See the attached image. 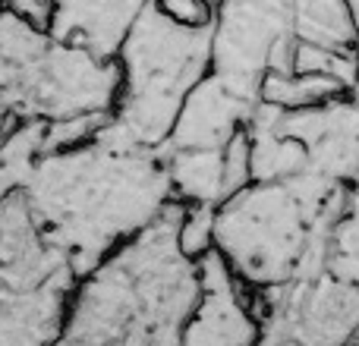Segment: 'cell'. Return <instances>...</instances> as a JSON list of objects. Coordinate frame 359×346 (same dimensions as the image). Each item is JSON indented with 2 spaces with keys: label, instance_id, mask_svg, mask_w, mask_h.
Masks as SVG:
<instances>
[{
  "label": "cell",
  "instance_id": "cell-5",
  "mask_svg": "<svg viewBox=\"0 0 359 346\" xmlns=\"http://www.w3.org/2000/svg\"><path fill=\"white\" fill-rule=\"evenodd\" d=\"M293 0H217L211 73L259 101L268 69H293Z\"/></svg>",
  "mask_w": 359,
  "mask_h": 346
},
{
  "label": "cell",
  "instance_id": "cell-3",
  "mask_svg": "<svg viewBox=\"0 0 359 346\" xmlns=\"http://www.w3.org/2000/svg\"><path fill=\"white\" fill-rule=\"evenodd\" d=\"M215 25L189 29L149 4L117 50L120 95L114 117L142 145L161 148L198 79L211 73Z\"/></svg>",
  "mask_w": 359,
  "mask_h": 346
},
{
  "label": "cell",
  "instance_id": "cell-9",
  "mask_svg": "<svg viewBox=\"0 0 359 346\" xmlns=\"http://www.w3.org/2000/svg\"><path fill=\"white\" fill-rule=\"evenodd\" d=\"M149 4L151 0H54L50 32L63 41L117 57L123 35Z\"/></svg>",
  "mask_w": 359,
  "mask_h": 346
},
{
  "label": "cell",
  "instance_id": "cell-4",
  "mask_svg": "<svg viewBox=\"0 0 359 346\" xmlns=\"http://www.w3.org/2000/svg\"><path fill=\"white\" fill-rule=\"evenodd\" d=\"M328 240L287 179H252L217 205L215 246L249 286L303 277L309 258L328 261Z\"/></svg>",
  "mask_w": 359,
  "mask_h": 346
},
{
  "label": "cell",
  "instance_id": "cell-19",
  "mask_svg": "<svg viewBox=\"0 0 359 346\" xmlns=\"http://www.w3.org/2000/svg\"><path fill=\"white\" fill-rule=\"evenodd\" d=\"M350 13H353V25H356V50H359V0H350ZM353 92L359 95V79H356V88Z\"/></svg>",
  "mask_w": 359,
  "mask_h": 346
},
{
  "label": "cell",
  "instance_id": "cell-16",
  "mask_svg": "<svg viewBox=\"0 0 359 346\" xmlns=\"http://www.w3.org/2000/svg\"><path fill=\"white\" fill-rule=\"evenodd\" d=\"M221 155H224V192L230 198L243 186L252 183V139H249V126H240L227 139Z\"/></svg>",
  "mask_w": 359,
  "mask_h": 346
},
{
  "label": "cell",
  "instance_id": "cell-18",
  "mask_svg": "<svg viewBox=\"0 0 359 346\" xmlns=\"http://www.w3.org/2000/svg\"><path fill=\"white\" fill-rule=\"evenodd\" d=\"M22 123V120L16 117V113H6V111H0V148H4L6 142H10V136L16 132V126Z\"/></svg>",
  "mask_w": 359,
  "mask_h": 346
},
{
  "label": "cell",
  "instance_id": "cell-15",
  "mask_svg": "<svg viewBox=\"0 0 359 346\" xmlns=\"http://www.w3.org/2000/svg\"><path fill=\"white\" fill-rule=\"evenodd\" d=\"M215 217H217V205L208 202L186 205L183 221H180V249L189 258H198L208 249H215Z\"/></svg>",
  "mask_w": 359,
  "mask_h": 346
},
{
  "label": "cell",
  "instance_id": "cell-1",
  "mask_svg": "<svg viewBox=\"0 0 359 346\" xmlns=\"http://www.w3.org/2000/svg\"><path fill=\"white\" fill-rule=\"evenodd\" d=\"M22 189L44 240L67 255L76 277L174 198L164 145L136 142L117 117L92 142L41 155Z\"/></svg>",
  "mask_w": 359,
  "mask_h": 346
},
{
  "label": "cell",
  "instance_id": "cell-12",
  "mask_svg": "<svg viewBox=\"0 0 359 346\" xmlns=\"http://www.w3.org/2000/svg\"><path fill=\"white\" fill-rule=\"evenodd\" d=\"M350 92L341 79L325 73H280V69H268L265 79L259 85V98L268 101V104H278L284 111H297V107H312L322 104L328 98H337V95Z\"/></svg>",
  "mask_w": 359,
  "mask_h": 346
},
{
  "label": "cell",
  "instance_id": "cell-13",
  "mask_svg": "<svg viewBox=\"0 0 359 346\" xmlns=\"http://www.w3.org/2000/svg\"><path fill=\"white\" fill-rule=\"evenodd\" d=\"M328 271L359 284V186L350 195L344 217L334 223L328 240Z\"/></svg>",
  "mask_w": 359,
  "mask_h": 346
},
{
  "label": "cell",
  "instance_id": "cell-11",
  "mask_svg": "<svg viewBox=\"0 0 359 346\" xmlns=\"http://www.w3.org/2000/svg\"><path fill=\"white\" fill-rule=\"evenodd\" d=\"M293 35L297 41L322 44V48L356 50L350 0H293Z\"/></svg>",
  "mask_w": 359,
  "mask_h": 346
},
{
  "label": "cell",
  "instance_id": "cell-17",
  "mask_svg": "<svg viewBox=\"0 0 359 346\" xmlns=\"http://www.w3.org/2000/svg\"><path fill=\"white\" fill-rule=\"evenodd\" d=\"M151 4L168 19H174L180 25H189V29L215 25L217 16V0H151Z\"/></svg>",
  "mask_w": 359,
  "mask_h": 346
},
{
  "label": "cell",
  "instance_id": "cell-10",
  "mask_svg": "<svg viewBox=\"0 0 359 346\" xmlns=\"http://www.w3.org/2000/svg\"><path fill=\"white\" fill-rule=\"evenodd\" d=\"M164 161L170 173V189L180 202L221 205L227 198L221 148H168L164 145Z\"/></svg>",
  "mask_w": 359,
  "mask_h": 346
},
{
  "label": "cell",
  "instance_id": "cell-2",
  "mask_svg": "<svg viewBox=\"0 0 359 346\" xmlns=\"http://www.w3.org/2000/svg\"><path fill=\"white\" fill-rule=\"evenodd\" d=\"M186 202L170 198L69 290L60 343H183L198 261L180 249Z\"/></svg>",
  "mask_w": 359,
  "mask_h": 346
},
{
  "label": "cell",
  "instance_id": "cell-8",
  "mask_svg": "<svg viewBox=\"0 0 359 346\" xmlns=\"http://www.w3.org/2000/svg\"><path fill=\"white\" fill-rule=\"evenodd\" d=\"M73 284L76 274L63 271L50 277L48 284L32 286V290L0 286V343L60 340Z\"/></svg>",
  "mask_w": 359,
  "mask_h": 346
},
{
  "label": "cell",
  "instance_id": "cell-7",
  "mask_svg": "<svg viewBox=\"0 0 359 346\" xmlns=\"http://www.w3.org/2000/svg\"><path fill=\"white\" fill-rule=\"evenodd\" d=\"M255 101L233 92L221 76L208 73L192 85L177 123L170 130L168 148H224L240 126L249 123Z\"/></svg>",
  "mask_w": 359,
  "mask_h": 346
},
{
  "label": "cell",
  "instance_id": "cell-6",
  "mask_svg": "<svg viewBox=\"0 0 359 346\" xmlns=\"http://www.w3.org/2000/svg\"><path fill=\"white\" fill-rule=\"evenodd\" d=\"M198 303L183 328L186 346H246L262 340V324L252 312V293L230 268L221 249L198 255Z\"/></svg>",
  "mask_w": 359,
  "mask_h": 346
},
{
  "label": "cell",
  "instance_id": "cell-14",
  "mask_svg": "<svg viewBox=\"0 0 359 346\" xmlns=\"http://www.w3.org/2000/svg\"><path fill=\"white\" fill-rule=\"evenodd\" d=\"M111 117H114V111H88V113H73V117L44 120V145H41L44 155L92 142Z\"/></svg>",
  "mask_w": 359,
  "mask_h": 346
}]
</instances>
